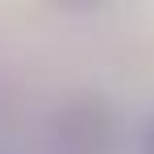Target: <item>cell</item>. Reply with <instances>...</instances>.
<instances>
[{
  "instance_id": "6da1fadb",
  "label": "cell",
  "mask_w": 154,
  "mask_h": 154,
  "mask_svg": "<svg viewBox=\"0 0 154 154\" xmlns=\"http://www.w3.org/2000/svg\"><path fill=\"white\" fill-rule=\"evenodd\" d=\"M117 133V108L96 92H79L54 112V137L67 154H112Z\"/></svg>"
},
{
  "instance_id": "7a4b0ae2",
  "label": "cell",
  "mask_w": 154,
  "mask_h": 154,
  "mask_svg": "<svg viewBox=\"0 0 154 154\" xmlns=\"http://www.w3.org/2000/svg\"><path fill=\"white\" fill-rule=\"evenodd\" d=\"M142 154H154V117L146 121V129H142Z\"/></svg>"
}]
</instances>
